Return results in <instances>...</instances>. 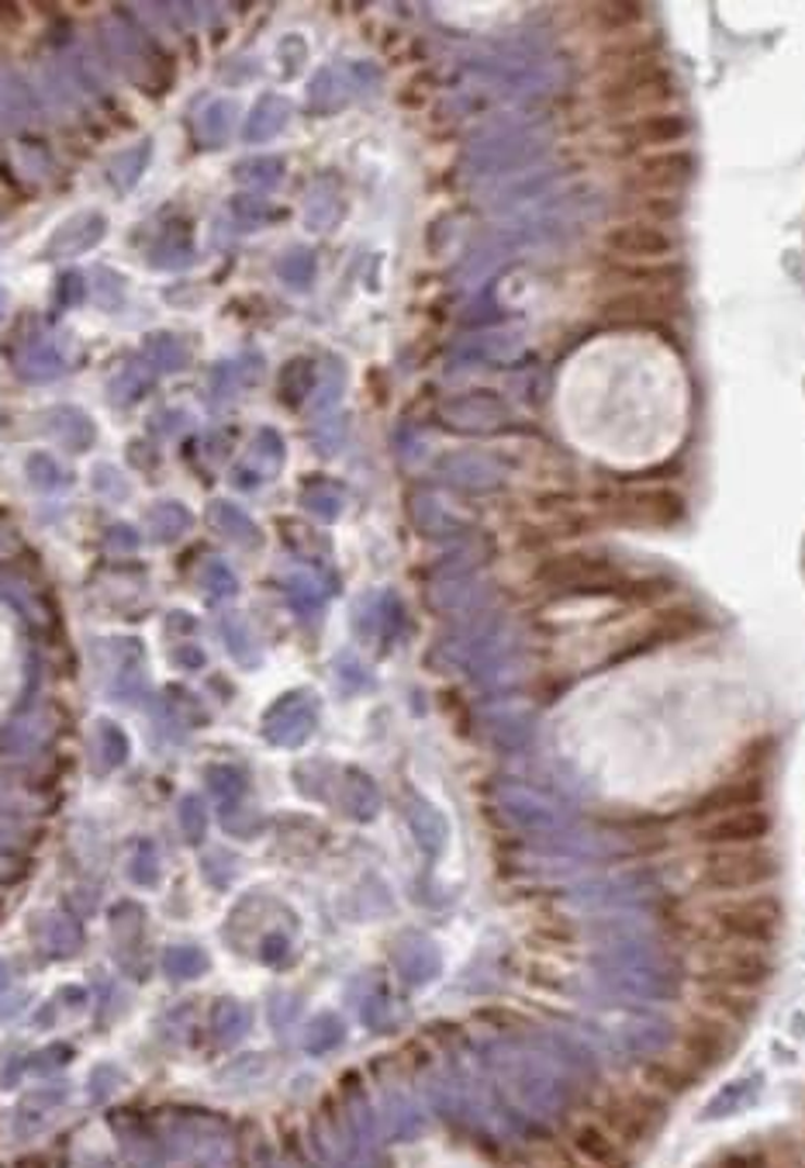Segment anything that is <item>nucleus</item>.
Listing matches in <instances>:
<instances>
[{"mask_svg":"<svg viewBox=\"0 0 805 1168\" xmlns=\"http://www.w3.org/2000/svg\"><path fill=\"white\" fill-rule=\"evenodd\" d=\"M602 319L608 325H646L660 328L678 315V301L671 290L651 287H612V295L602 301Z\"/></svg>","mask_w":805,"mask_h":1168,"instance_id":"obj_4","label":"nucleus"},{"mask_svg":"<svg viewBox=\"0 0 805 1168\" xmlns=\"http://www.w3.org/2000/svg\"><path fill=\"white\" fill-rule=\"evenodd\" d=\"M695 163L684 149H664V152H643L633 163L630 190L636 198H681L684 184L692 181Z\"/></svg>","mask_w":805,"mask_h":1168,"instance_id":"obj_3","label":"nucleus"},{"mask_svg":"<svg viewBox=\"0 0 805 1168\" xmlns=\"http://www.w3.org/2000/svg\"><path fill=\"white\" fill-rule=\"evenodd\" d=\"M622 509L633 512L643 522H674L684 509V501L671 492V488H646V492H630L622 498Z\"/></svg>","mask_w":805,"mask_h":1168,"instance_id":"obj_6","label":"nucleus"},{"mask_svg":"<svg viewBox=\"0 0 805 1168\" xmlns=\"http://www.w3.org/2000/svg\"><path fill=\"white\" fill-rule=\"evenodd\" d=\"M689 132H692L689 119L678 111H660V114H643V119L633 122H619V139L636 152L657 146H678L681 139H689Z\"/></svg>","mask_w":805,"mask_h":1168,"instance_id":"obj_5","label":"nucleus"},{"mask_svg":"<svg viewBox=\"0 0 805 1168\" xmlns=\"http://www.w3.org/2000/svg\"><path fill=\"white\" fill-rule=\"evenodd\" d=\"M598 108L608 119L633 122L643 114H660L678 101V84L660 55H646L636 63L602 66V80L595 87Z\"/></svg>","mask_w":805,"mask_h":1168,"instance_id":"obj_1","label":"nucleus"},{"mask_svg":"<svg viewBox=\"0 0 805 1168\" xmlns=\"http://www.w3.org/2000/svg\"><path fill=\"white\" fill-rule=\"evenodd\" d=\"M678 236L667 225L657 222H636L622 219L619 225L605 228L602 249L608 263H630V266H664L678 257Z\"/></svg>","mask_w":805,"mask_h":1168,"instance_id":"obj_2","label":"nucleus"}]
</instances>
